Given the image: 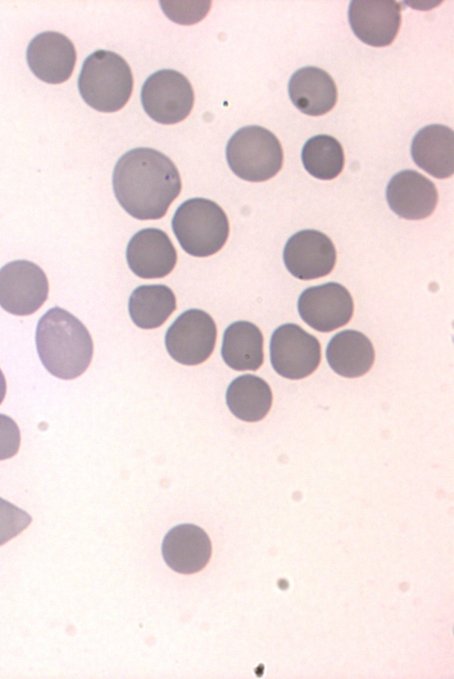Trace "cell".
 I'll use <instances>...</instances> for the list:
<instances>
[{
  "label": "cell",
  "instance_id": "11",
  "mask_svg": "<svg viewBox=\"0 0 454 679\" xmlns=\"http://www.w3.org/2000/svg\"><path fill=\"white\" fill-rule=\"evenodd\" d=\"M284 264L288 272L302 280L329 274L336 263V250L325 233L305 229L292 235L283 250Z\"/></svg>",
  "mask_w": 454,
  "mask_h": 679
},
{
  "label": "cell",
  "instance_id": "19",
  "mask_svg": "<svg viewBox=\"0 0 454 679\" xmlns=\"http://www.w3.org/2000/svg\"><path fill=\"white\" fill-rule=\"evenodd\" d=\"M327 362L338 375L354 378L366 374L374 362L372 342L363 333L346 329L334 335L325 351Z\"/></svg>",
  "mask_w": 454,
  "mask_h": 679
},
{
  "label": "cell",
  "instance_id": "6",
  "mask_svg": "<svg viewBox=\"0 0 454 679\" xmlns=\"http://www.w3.org/2000/svg\"><path fill=\"white\" fill-rule=\"evenodd\" d=\"M141 103L147 115L161 124L184 120L194 103L189 80L180 72L161 69L151 75L141 89Z\"/></svg>",
  "mask_w": 454,
  "mask_h": 679
},
{
  "label": "cell",
  "instance_id": "27",
  "mask_svg": "<svg viewBox=\"0 0 454 679\" xmlns=\"http://www.w3.org/2000/svg\"><path fill=\"white\" fill-rule=\"evenodd\" d=\"M6 394V381L3 372L0 369V404L3 402Z\"/></svg>",
  "mask_w": 454,
  "mask_h": 679
},
{
  "label": "cell",
  "instance_id": "23",
  "mask_svg": "<svg viewBox=\"0 0 454 679\" xmlns=\"http://www.w3.org/2000/svg\"><path fill=\"white\" fill-rule=\"evenodd\" d=\"M301 162L312 177L321 180L336 178L344 166V152L333 137L320 134L309 138L301 150Z\"/></svg>",
  "mask_w": 454,
  "mask_h": 679
},
{
  "label": "cell",
  "instance_id": "5",
  "mask_svg": "<svg viewBox=\"0 0 454 679\" xmlns=\"http://www.w3.org/2000/svg\"><path fill=\"white\" fill-rule=\"evenodd\" d=\"M283 150L269 130L249 125L238 130L226 146V160L231 171L249 182L273 178L282 168Z\"/></svg>",
  "mask_w": 454,
  "mask_h": 679
},
{
  "label": "cell",
  "instance_id": "13",
  "mask_svg": "<svg viewBox=\"0 0 454 679\" xmlns=\"http://www.w3.org/2000/svg\"><path fill=\"white\" fill-rule=\"evenodd\" d=\"M26 58L32 73L40 80L57 84L71 76L76 51L71 40L55 31L36 35L28 43Z\"/></svg>",
  "mask_w": 454,
  "mask_h": 679
},
{
  "label": "cell",
  "instance_id": "25",
  "mask_svg": "<svg viewBox=\"0 0 454 679\" xmlns=\"http://www.w3.org/2000/svg\"><path fill=\"white\" fill-rule=\"evenodd\" d=\"M165 14L173 21L181 24H192L200 21L210 8V2H160Z\"/></svg>",
  "mask_w": 454,
  "mask_h": 679
},
{
  "label": "cell",
  "instance_id": "12",
  "mask_svg": "<svg viewBox=\"0 0 454 679\" xmlns=\"http://www.w3.org/2000/svg\"><path fill=\"white\" fill-rule=\"evenodd\" d=\"M348 16L355 36L373 47L391 44L402 20L400 5L392 0L351 1Z\"/></svg>",
  "mask_w": 454,
  "mask_h": 679
},
{
  "label": "cell",
  "instance_id": "14",
  "mask_svg": "<svg viewBox=\"0 0 454 679\" xmlns=\"http://www.w3.org/2000/svg\"><path fill=\"white\" fill-rule=\"evenodd\" d=\"M131 272L142 279H159L169 274L177 261L176 250L162 230L145 228L136 233L126 249Z\"/></svg>",
  "mask_w": 454,
  "mask_h": 679
},
{
  "label": "cell",
  "instance_id": "16",
  "mask_svg": "<svg viewBox=\"0 0 454 679\" xmlns=\"http://www.w3.org/2000/svg\"><path fill=\"white\" fill-rule=\"evenodd\" d=\"M161 553L165 563L176 572L195 573L203 569L211 556V542L200 527L183 524L165 535Z\"/></svg>",
  "mask_w": 454,
  "mask_h": 679
},
{
  "label": "cell",
  "instance_id": "8",
  "mask_svg": "<svg viewBox=\"0 0 454 679\" xmlns=\"http://www.w3.org/2000/svg\"><path fill=\"white\" fill-rule=\"evenodd\" d=\"M216 326L213 318L200 309L181 313L165 335L167 351L178 363L194 366L207 360L216 341Z\"/></svg>",
  "mask_w": 454,
  "mask_h": 679
},
{
  "label": "cell",
  "instance_id": "15",
  "mask_svg": "<svg viewBox=\"0 0 454 679\" xmlns=\"http://www.w3.org/2000/svg\"><path fill=\"white\" fill-rule=\"evenodd\" d=\"M386 198L389 208L400 217L419 220L434 210L438 192L434 184L421 173L404 170L389 180Z\"/></svg>",
  "mask_w": 454,
  "mask_h": 679
},
{
  "label": "cell",
  "instance_id": "4",
  "mask_svg": "<svg viewBox=\"0 0 454 679\" xmlns=\"http://www.w3.org/2000/svg\"><path fill=\"white\" fill-rule=\"evenodd\" d=\"M171 226L181 248L189 255L206 257L227 241L230 225L224 210L206 198H192L176 209Z\"/></svg>",
  "mask_w": 454,
  "mask_h": 679
},
{
  "label": "cell",
  "instance_id": "24",
  "mask_svg": "<svg viewBox=\"0 0 454 679\" xmlns=\"http://www.w3.org/2000/svg\"><path fill=\"white\" fill-rule=\"evenodd\" d=\"M31 521L28 513L0 497V546L19 535Z\"/></svg>",
  "mask_w": 454,
  "mask_h": 679
},
{
  "label": "cell",
  "instance_id": "20",
  "mask_svg": "<svg viewBox=\"0 0 454 679\" xmlns=\"http://www.w3.org/2000/svg\"><path fill=\"white\" fill-rule=\"evenodd\" d=\"M221 354L225 364L234 370H257L263 362L261 330L247 320L231 323L224 330Z\"/></svg>",
  "mask_w": 454,
  "mask_h": 679
},
{
  "label": "cell",
  "instance_id": "10",
  "mask_svg": "<svg viewBox=\"0 0 454 679\" xmlns=\"http://www.w3.org/2000/svg\"><path fill=\"white\" fill-rule=\"evenodd\" d=\"M297 308L301 318L309 327L319 332H331L350 320L354 304L344 286L327 282L303 290Z\"/></svg>",
  "mask_w": 454,
  "mask_h": 679
},
{
  "label": "cell",
  "instance_id": "3",
  "mask_svg": "<svg viewBox=\"0 0 454 679\" xmlns=\"http://www.w3.org/2000/svg\"><path fill=\"white\" fill-rule=\"evenodd\" d=\"M82 99L104 113L121 109L133 90V75L127 61L119 54L98 50L89 55L78 77Z\"/></svg>",
  "mask_w": 454,
  "mask_h": 679
},
{
  "label": "cell",
  "instance_id": "7",
  "mask_svg": "<svg viewBox=\"0 0 454 679\" xmlns=\"http://www.w3.org/2000/svg\"><path fill=\"white\" fill-rule=\"evenodd\" d=\"M270 357L272 367L279 375L297 380L317 368L321 347L318 340L300 326L286 323L272 333Z\"/></svg>",
  "mask_w": 454,
  "mask_h": 679
},
{
  "label": "cell",
  "instance_id": "26",
  "mask_svg": "<svg viewBox=\"0 0 454 679\" xmlns=\"http://www.w3.org/2000/svg\"><path fill=\"white\" fill-rule=\"evenodd\" d=\"M20 432L17 423L0 414V461L13 457L19 451Z\"/></svg>",
  "mask_w": 454,
  "mask_h": 679
},
{
  "label": "cell",
  "instance_id": "22",
  "mask_svg": "<svg viewBox=\"0 0 454 679\" xmlns=\"http://www.w3.org/2000/svg\"><path fill=\"white\" fill-rule=\"evenodd\" d=\"M176 308L174 292L163 284L138 286L132 291L128 304L131 320L143 329L160 327Z\"/></svg>",
  "mask_w": 454,
  "mask_h": 679
},
{
  "label": "cell",
  "instance_id": "21",
  "mask_svg": "<svg viewBox=\"0 0 454 679\" xmlns=\"http://www.w3.org/2000/svg\"><path fill=\"white\" fill-rule=\"evenodd\" d=\"M269 384L254 375H242L231 381L226 391V404L233 415L245 422H257L271 407Z\"/></svg>",
  "mask_w": 454,
  "mask_h": 679
},
{
  "label": "cell",
  "instance_id": "17",
  "mask_svg": "<svg viewBox=\"0 0 454 679\" xmlns=\"http://www.w3.org/2000/svg\"><path fill=\"white\" fill-rule=\"evenodd\" d=\"M288 94L293 104L301 113L318 116L331 111L337 101V88L333 79L317 67L296 70L288 82Z\"/></svg>",
  "mask_w": 454,
  "mask_h": 679
},
{
  "label": "cell",
  "instance_id": "2",
  "mask_svg": "<svg viewBox=\"0 0 454 679\" xmlns=\"http://www.w3.org/2000/svg\"><path fill=\"white\" fill-rule=\"evenodd\" d=\"M35 343L44 367L54 376L70 380L90 364L93 343L85 326L69 312L53 307L39 320Z\"/></svg>",
  "mask_w": 454,
  "mask_h": 679
},
{
  "label": "cell",
  "instance_id": "9",
  "mask_svg": "<svg viewBox=\"0 0 454 679\" xmlns=\"http://www.w3.org/2000/svg\"><path fill=\"white\" fill-rule=\"evenodd\" d=\"M48 279L41 267L27 260H15L0 269V306L19 316L36 312L46 301Z\"/></svg>",
  "mask_w": 454,
  "mask_h": 679
},
{
  "label": "cell",
  "instance_id": "18",
  "mask_svg": "<svg viewBox=\"0 0 454 679\" xmlns=\"http://www.w3.org/2000/svg\"><path fill=\"white\" fill-rule=\"evenodd\" d=\"M412 160L420 169L436 178H446L454 172V133L442 124L420 129L411 145Z\"/></svg>",
  "mask_w": 454,
  "mask_h": 679
},
{
  "label": "cell",
  "instance_id": "1",
  "mask_svg": "<svg viewBox=\"0 0 454 679\" xmlns=\"http://www.w3.org/2000/svg\"><path fill=\"white\" fill-rule=\"evenodd\" d=\"M114 195L131 217L139 220L163 217L179 195L182 182L174 162L161 152L134 148L117 161L113 172Z\"/></svg>",
  "mask_w": 454,
  "mask_h": 679
}]
</instances>
